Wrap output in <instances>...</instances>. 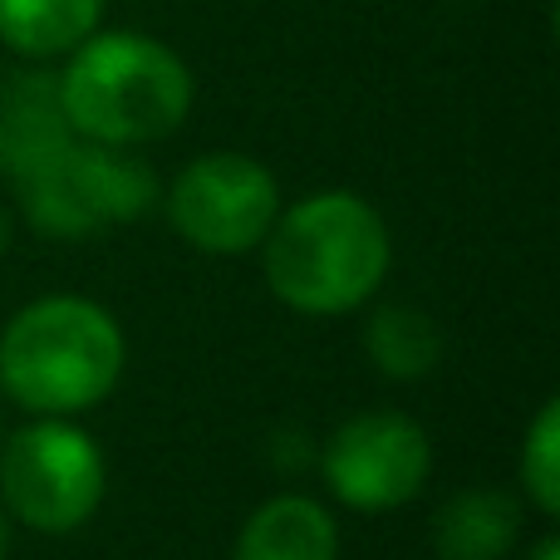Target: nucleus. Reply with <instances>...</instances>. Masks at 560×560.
Masks as SVG:
<instances>
[{
    "mask_svg": "<svg viewBox=\"0 0 560 560\" xmlns=\"http://www.w3.org/2000/svg\"><path fill=\"white\" fill-rule=\"evenodd\" d=\"M266 285L295 315H349L384 285L394 242L364 197L315 192L271 222L261 242Z\"/></svg>",
    "mask_w": 560,
    "mask_h": 560,
    "instance_id": "nucleus-1",
    "label": "nucleus"
},
{
    "mask_svg": "<svg viewBox=\"0 0 560 560\" xmlns=\"http://www.w3.org/2000/svg\"><path fill=\"white\" fill-rule=\"evenodd\" d=\"M526 506L502 487H463L433 516V551L443 560H506L522 541Z\"/></svg>",
    "mask_w": 560,
    "mask_h": 560,
    "instance_id": "nucleus-9",
    "label": "nucleus"
},
{
    "mask_svg": "<svg viewBox=\"0 0 560 560\" xmlns=\"http://www.w3.org/2000/svg\"><path fill=\"white\" fill-rule=\"evenodd\" d=\"M104 492V447L74 418H30L0 438V506L10 522L39 536H69L89 526Z\"/></svg>",
    "mask_w": 560,
    "mask_h": 560,
    "instance_id": "nucleus-4",
    "label": "nucleus"
},
{
    "mask_svg": "<svg viewBox=\"0 0 560 560\" xmlns=\"http://www.w3.org/2000/svg\"><path fill=\"white\" fill-rule=\"evenodd\" d=\"M0 252H10V212L0 207Z\"/></svg>",
    "mask_w": 560,
    "mask_h": 560,
    "instance_id": "nucleus-16",
    "label": "nucleus"
},
{
    "mask_svg": "<svg viewBox=\"0 0 560 560\" xmlns=\"http://www.w3.org/2000/svg\"><path fill=\"white\" fill-rule=\"evenodd\" d=\"M10 556V516H5V506H0V560Z\"/></svg>",
    "mask_w": 560,
    "mask_h": 560,
    "instance_id": "nucleus-15",
    "label": "nucleus"
},
{
    "mask_svg": "<svg viewBox=\"0 0 560 560\" xmlns=\"http://www.w3.org/2000/svg\"><path fill=\"white\" fill-rule=\"evenodd\" d=\"M232 560H339V526L325 502L280 492L246 516Z\"/></svg>",
    "mask_w": 560,
    "mask_h": 560,
    "instance_id": "nucleus-10",
    "label": "nucleus"
},
{
    "mask_svg": "<svg viewBox=\"0 0 560 560\" xmlns=\"http://www.w3.org/2000/svg\"><path fill=\"white\" fill-rule=\"evenodd\" d=\"M167 217L187 246L207 256H246L266 242L280 217L271 167L246 153H207L167 187Z\"/></svg>",
    "mask_w": 560,
    "mask_h": 560,
    "instance_id": "nucleus-7",
    "label": "nucleus"
},
{
    "mask_svg": "<svg viewBox=\"0 0 560 560\" xmlns=\"http://www.w3.org/2000/svg\"><path fill=\"white\" fill-rule=\"evenodd\" d=\"M364 354L374 359V369L398 384H418L438 369L443 359V329L428 310L418 305H384L369 315L364 325Z\"/></svg>",
    "mask_w": 560,
    "mask_h": 560,
    "instance_id": "nucleus-12",
    "label": "nucleus"
},
{
    "mask_svg": "<svg viewBox=\"0 0 560 560\" xmlns=\"http://www.w3.org/2000/svg\"><path fill=\"white\" fill-rule=\"evenodd\" d=\"M526 560H560V536H556V532H546L541 541L532 546V556H526Z\"/></svg>",
    "mask_w": 560,
    "mask_h": 560,
    "instance_id": "nucleus-14",
    "label": "nucleus"
},
{
    "mask_svg": "<svg viewBox=\"0 0 560 560\" xmlns=\"http://www.w3.org/2000/svg\"><path fill=\"white\" fill-rule=\"evenodd\" d=\"M74 143V128L59 104V79L25 69L0 89V173L15 177L35 173L55 153Z\"/></svg>",
    "mask_w": 560,
    "mask_h": 560,
    "instance_id": "nucleus-8",
    "label": "nucleus"
},
{
    "mask_svg": "<svg viewBox=\"0 0 560 560\" xmlns=\"http://www.w3.org/2000/svg\"><path fill=\"white\" fill-rule=\"evenodd\" d=\"M59 79L74 138L104 148H143L177 133L192 108V74L167 45L138 30L89 35Z\"/></svg>",
    "mask_w": 560,
    "mask_h": 560,
    "instance_id": "nucleus-3",
    "label": "nucleus"
},
{
    "mask_svg": "<svg viewBox=\"0 0 560 560\" xmlns=\"http://www.w3.org/2000/svg\"><path fill=\"white\" fill-rule=\"evenodd\" d=\"M325 487L349 512H398L408 506L433 477V443L423 423L398 408H364L329 433Z\"/></svg>",
    "mask_w": 560,
    "mask_h": 560,
    "instance_id": "nucleus-6",
    "label": "nucleus"
},
{
    "mask_svg": "<svg viewBox=\"0 0 560 560\" xmlns=\"http://www.w3.org/2000/svg\"><path fill=\"white\" fill-rule=\"evenodd\" d=\"M15 192L20 212L39 236L79 242V236L148 217L163 187L138 153L74 138L65 153L39 163L35 173L15 177Z\"/></svg>",
    "mask_w": 560,
    "mask_h": 560,
    "instance_id": "nucleus-5",
    "label": "nucleus"
},
{
    "mask_svg": "<svg viewBox=\"0 0 560 560\" xmlns=\"http://www.w3.org/2000/svg\"><path fill=\"white\" fill-rule=\"evenodd\" d=\"M104 0H0V39L25 59L74 55L98 30Z\"/></svg>",
    "mask_w": 560,
    "mask_h": 560,
    "instance_id": "nucleus-11",
    "label": "nucleus"
},
{
    "mask_svg": "<svg viewBox=\"0 0 560 560\" xmlns=\"http://www.w3.org/2000/svg\"><path fill=\"white\" fill-rule=\"evenodd\" d=\"M128 345L98 300H30L0 329V394L30 418H79L118 388Z\"/></svg>",
    "mask_w": 560,
    "mask_h": 560,
    "instance_id": "nucleus-2",
    "label": "nucleus"
},
{
    "mask_svg": "<svg viewBox=\"0 0 560 560\" xmlns=\"http://www.w3.org/2000/svg\"><path fill=\"white\" fill-rule=\"evenodd\" d=\"M0 438H5V413H0Z\"/></svg>",
    "mask_w": 560,
    "mask_h": 560,
    "instance_id": "nucleus-17",
    "label": "nucleus"
},
{
    "mask_svg": "<svg viewBox=\"0 0 560 560\" xmlns=\"http://www.w3.org/2000/svg\"><path fill=\"white\" fill-rule=\"evenodd\" d=\"M522 497L556 522L560 516V404L546 398L522 438Z\"/></svg>",
    "mask_w": 560,
    "mask_h": 560,
    "instance_id": "nucleus-13",
    "label": "nucleus"
}]
</instances>
